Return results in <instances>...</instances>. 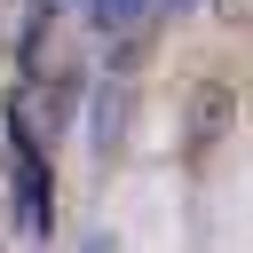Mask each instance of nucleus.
<instances>
[{
    "label": "nucleus",
    "mask_w": 253,
    "mask_h": 253,
    "mask_svg": "<svg viewBox=\"0 0 253 253\" xmlns=\"http://www.w3.org/2000/svg\"><path fill=\"white\" fill-rule=\"evenodd\" d=\"M8 166H16V213H24V229H47V198H55V182H47L40 134L24 126V103H8Z\"/></svg>",
    "instance_id": "f257e3e1"
}]
</instances>
